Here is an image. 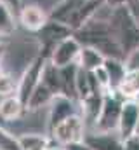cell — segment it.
Returning a JSON list of instances; mask_svg holds the SVG:
<instances>
[{
    "instance_id": "27",
    "label": "cell",
    "mask_w": 139,
    "mask_h": 150,
    "mask_svg": "<svg viewBox=\"0 0 139 150\" xmlns=\"http://www.w3.org/2000/svg\"><path fill=\"white\" fill-rule=\"evenodd\" d=\"M127 7H129L131 14L134 16L136 23L139 25V0H129V2H127Z\"/></svg>"
},
{
    "instance_id": "21",
    "label": "cell",
    "mask_w": 139,
    "mask_h": 150,
    "mask_svg": "<svg viewBox=\"0 0 139 150\" xmlns=\"http://www.w3.org/2000/svg\"><path fill=\"white\" fill-rule=\"evenodd\" d=\"M85 2H89V0H63V2H59V4L56 5V9L49 14V18H52V19H61V21H63V18L68 14L70 11H73L75 7H78V5H82V4H85Z\"/></svg>"
},
{
    "instance_id": "9",
    "label": "cell",
    "mask_w": 139,
    "mask_h": 150,
    "mask_svg": "<svg viewBox=\"0 0 139 150\" xmlns=\"http://www.w3.org/2000/svg\"><path fill=\"white\" fill-rule=\"evenodd\" d=\"M138 122H139V105L134 100H124L120 120H118V127H117L118 136L122 140L132 136Z\"/></svg>"
},
{
    "instance_id": "7",
    "label": "cell",
    "mask_w": 139,
    "mask_h": 150,
    "mask_svg": "<svg viewBox=\"0 0 139 150\" xmlns=\"http://www.w3.org/2000/svg\"><path fill=\"white\" fill-rule=\"evenodd\" d=\"M103 5H104L103 0H89V2H85V4L75 7L73 11H70L68 14L63 18V21L68 25L70 28L73 30V33H75V32L80 30L89 19H92V18L103 9Z\"/></svg>"
},
{
    "instance_id": "5",
    "label": "cell",
    "mask_w": 139,
    "mask_h": 150,
    "mask_svg": "<svg viewBox=\"0 0 139 150\" xmlns=\"http://www.w3.org/2000/svg\"><path fill=\"white\" fill-rule=\"evenodd\" d=\"M52 138L56 142H59L61 145H68L73 142H82L85 136V122L80 115H71L68 119H65L63 122H59L56 127L51 129Z\"/></svg>"
},
{
    "instance_id": "29",
    "label": "cell",
    "mask_w": 139,
    "mask_h": 150,
    "mask_svg": "<svg viewBox=\"0 0 139 150\" xmlns=\"http://www.w3.org/2000/svg\"><path fill=\"white\" fill-rule=\"evenodd\" d=\"M5 4L11 7V9H14L16 12L21 9V5H23V0H5Z\"/></svg>"
},
{
    "instance_id": "32",
    "label": "cell",
    "mask_w": 139,
    "mask_h": 150,
    "mask_svg": "<svg viewBox=\"0 0 139 150\" xmlns=\"http://www.w3.org/2000/svg\"><path fill=\"white\" fill-rule=\"evenodd\" d=\"M134 134H136V136H139V122H138V126H136V129H134Z\"/></svg>"
},
{
    "instance_id": "14",
    "label": "cell",
    "mask_w": 139,
    "mask_h": 150,
    "mask_svg": "<svg viewBox=\"0 0 139 150\" xmlns=\"http://www.w3.org/2000/svg\"><path fill=\"white\" fill-rule=\"evenodd\" d=\"M77 63H78L80 68H84V70H87V72H94L96 68L103 67L104 56L98 51V49H94V47H91V45H82Z\"/></svg>"
},
{
    "instance_id": "25",
    "label": "cell",
    "mask_w": 139,
    "mask_h": 150,
    "mask_svg": "<svg viewBox=\"0 0 139 150\" xmlns=\"http://www.w3.org/2000/svg\"><path fill=\"white\" fill-rule=\"evenodd\" d=\"M92 74H94V79H96L98 86H99L101 89H108V91H110V77H108V74H106L104 67H99V68H96Z\"/></svg>"
},
{
    "instance_id": "17",
    "label": "cell",
    "mask_w": 139,
    "mask_h": 150,
    "mask_svg": "<svg viewBox=\"0 0 139 150\" xmlns=\"http://www.w3.org/2000/svg\"><path fill=\"white\" fill-rule=\"evenodd\" d=\"M117 93L122 98L132 100L139 93V70H127L125 77L120 82V86L117 87Z\"/></svg>"
},
{
    "instance_id": "33",
    "label": "cell",
    "mask_w": 139,
    "mask_h": 150,
    "mask_svg": "<svg viewBox=\"0 0 139 150\" xmlns=\"http://www.w3.org/2000/svg\"><path fill=\"white\" fill-rule=\"evenodd\" d=\"M132 100H134V101H136V103H138V105H139V93H138V94H136V96H134V98H132Z\"/></svg>"
},
{
    "instance_id": "28",
    "label": "cell",
    "mask_w": 139,
    "mask_h": 150,
    "mask_svg": "<svg viewBox=\"0 0 139 150\" xmlns=\"http://www.w3.org/2000/svg\"><path fill=\"white\" fill-rule=\"evenodd\" d=\"M104 5H108V7H120V5H127V2L129 0H103Z\"/></svg>"
},
{
    "instance_id": "22",
    "label": "cell",
    "mask_w": 139,
    "mask_h": 150,
    "mask_svg": "<svg viewBox=\"0 0 139 150\" xmlns=\"http://www.w3.org/2000/svg\"><path fill=\"white\" fill-rule=\"evenodd\" d=\"M0 150H21L18 136H12L0 126Z\"/></svg>"
},
{
    "instance_id": "30",
    "label": "cell",
    "mask_w": 139,
    "mask_h": 150,
    "mask_svg": "<svg viewBox=\"0 0 139 150\" xmlns=\"http://www.w3.org/2000/svg\"><path fill=\"white\" fill-rule=\"evenodd\" d=\"M47 150H66L65 145H56V147H47Z\"/></svg>"
},
{
    "instance_id": "16",
    "label": "cell",
    "mask_w": 139,
    "mask_h": 150,
    "mask_svg": "<svg viewBox=\"0 0 139 150\" xmlns=\"http://www.w3.org/2000/svg\"><path fill=\"white\" fill-rule=\"evenodd\" d=\"M54 96L56 94L40 80V84L35 87V91L32 93V96L26 101V110H38V108H42L45 105H51V101H52Z\"/></svg>"
},
{
    "instance_id": "4",
    "label": "cell",
    "mask_w": 139,
    "mask_h": 150,
    "mask_svg": "<svg viewBox=\"0 0 139 150\" xmlns=\"http://www.w3.org/2000/svg\"><path fill=\"white\" fill-rule=\"evenodd\" d=\"M37 35H38V40L42 44V51L49 56L51 51H52V47L58 42H61V40H65V38H68L73 35V30L70 28L65 21L49 18L47 23L37 32Z\"/></svg>"
},
{
    "instance_id": "31",
    "label": "cell",
    "mask_w": 139,
    "mask_h": 150,
    "mask_svg": "<svg viewBox=\"0 0 139 150\" xmlns=\"http://www.w3.org/2000/svg\"><path fill=\"white\" fill-rule=\"evenodd\" d=\"M4 52H5V45H4V44H0V59H2Z\"/></svg>"
},
{
    "instance_id": "10",
    "label": "cell",
    "mask_w": 139,
    "mask_h": 150,
    "mask_svg": "<svg viewBox=\"0 0 139 150\" xmlns=\"http://www.w3.org/2000/svg\"><path fill=\"white\" fill-rule=\"evenodd\" d=\"M71 115H75L73 100L65 96V94H56L52 98L51 108H49V126H51V129L56 127L59 122H63L65 119H68Z\"/></svg>"
},
{
    "instance_id": "18",
    "label": "cell",
    "mask_w": 139,
    "mask_h": 150,
    "mask_svg": "<svg viewBox=\"0 0 139 150\" xmlns=\"http://www.w3.org/2000/svg\"><path fill=\"white\" fill-rule=\"evenodd\" d=\"M42 82L54 93V94H61V77H59V68L54 67L49 59L42 70Z\"/></svg>"
},
{
    "instance_id": "15",
    "label": "cell",
    "mask_w": 139,
    "mask_h": 150,
    "mask_svg": "<svg viewBox=\"0 0 139 150\" xmlns=\"http://www.w3.org/2000/svg\"><path fill=\"white\" fill-rule=\"evenodd\" d=\"M104 70L110 77V91H117V87L120 86L122 79L125 77V63L124 59H118V58H104L103 63Z\"/></svg>"
},
{
    "instance_id": "34",
    "label": "cell",
    "mask_w": 139,
    "mask_h": 150,
    "mask_svg": "<svg viewBox=\"0 0 139 150\" xmlns=\"http://www.w3.org/2000/svg\"><path fill=\"white\" fill-rule=\"evenodd\" d=\"M2 74H4V70H2V67H0V77H2Z\"/></svg>"
},
{
    "instance_id": "1",
    "label": "cell",
    "mask_w": 139,
    "mask_h": 150,
    "mask_svg": "<svg viewBox=\"0 0 139 150\" xmlns=\"http://www.w3.org/2000/svg\"><path fill=\"white\" fill-rule=\"evenodd\" d=\"M108 21L111 25L113 35L120 44L124 54H129L132 49L139 47V25L136 23L127 5L113 7Z\"/></svg>"
},
{
    "instance_id": "23",
    "label": "cell",
    "mask_w": 139,
    "mask_h": 150,
    "mask_svg": "<svg viewBox=\"0 0 139 150\" xmlns=\"http://www.w3.org/2000/svg\"><path fill=\"white\" fill-rule=\"evenodd\" d=\"M16 89H18V80L9 74H2L0 77V96H11V94H16Z\"/></svg>"
},
{
    "instance_id": "2",
    "label": "cell",
    "mask_w": 139,
    "mask_h": 150,
    "mask_svg": "<svg viewBox=\"0 0 139 150\" xmlns=\"http://www.w3.org/2000/svg\"><path fill=\"white\" fill-rule=\"evenodd\" d=\"M122 105H124V98L117 91L104 93L101 112H99L96 122H94L96 129L99 133H113V131H117L120 113H122Z\"/></svg>"
},
{
    "instance_id": "26",
    "label": "cell",
    "mask_w": 139,
    "mask_h": 150,
    "mask_svg": "<svg viewBox=\"0 0 139 150\" xmlns=\"http://www.w3.org/2000/svg\"><path fill=\"white\" fill-rule=\"evenodd\" d=\"M124 150H139V136L132 134L124 140Z\"/></svg>"
},
{
    "instance_id": "8",
    "label": "cell",
    "mask_w": 139,
    "mask_h": 150,
    "mask_svg": "<svg viewBox=\"0 0 139 150\" xmlns=\"http://www.w3.org/2000/svg\"><path fill=\"white\" fill-rule=\"evenodd\" d=\"M49 19V14L37 4H28V5H21V9L18 11V21L21 23V26L28 32L37 33Z\"/></svg>"
},
{
    "instance_id": "36",
    "label": "cell",
    "mask_w": 139,
    "mask_h": 150,
    "mask_svg": "<svg viewBox=\"0 0 139 150\" xmlns=\"http://www.w3.org/2000/svg\"><path fill=\"white\" fill-rule=\"evenodd\" d=\"M0 100H2V96H0Z\"/></svg>"
},
{
    "instance_id": "20",
    "label": "cell",
    "mask_w": 139,
    "mask_h": 150,
    "mask_svg": "<svg viewBox=\"0 0 139 150\" xmlns=\"http://www.w3.org/2000/svg\"><path fill=\"white\" fill-rule=\"evenodd\" d=\"M18 140H19L21 150H47L49 147V142L38 134H23V136H18Z\"/></svg>"
},
{
    "instance_id": "24",
    "label": "cell",
    "mask_w": 139,
    "mask_h": 150,
    "mask_svg": "<svg viewBox=\"0 0 139 150\" xmlns=\"http://www.w3.org/2000/svg\"><path fill=\"white\" fill-rule=\"evenodd\" d=\"M124 63H125V70H139V47L125 54Z\"/></svg>"
},
{
    "instance_id": "13",
    "label": "cell",
    "mask_w": 139,
    "mask_h": 150,
    "mask_svg": "<svg viewBox=\"0 0 139 150\" xmlns=\"http://www.w3.org/2000/svg\"><path fill=\"white\" fill-rule=\"evenodd\" d=\"M77 72H78V63H71L63 68H59L61 77V94L68 96L71 100L77 98Z\"/></svg>"
},
{
    "instance_id": "19",
    "label": "cell",
    "mask_w": 139,
    "mask_h": 150,
    "mask_svg": "<svg viewBox=\"0 0 139 150\" xmlns=\"http://www.w3.org/2000/svg\"><path fill=\"white\" fill-rule=\"evenodd\" d=\"M16 32V18L12 14V9L2 2L0 4V37H11Z\"/></svg>"
},
{
    "instance_id": "12",
    "label": "cell",
    "mask_w": 139,
    "mask_h": 150,
    "mask_svg": "<svg viewBox=\"0 0 139 150\" xmlns=\"http://www.w3.org/2000/svg\"><path fill=\"white\" fill-rule=\"evenodd\" d=\"M26 110L25 103L18 98V94H11V96H4L0 100V119L5 122H12L16 119H19L23 112Z\"/></svg>"
},
{
    "instance_id": "35",
    "label": "cell",
    "mask_w": 139,
    "mask_h": 150,
    "mask_svg": "<svg viewBox=\"0 0 139 150\" xmlns=\"http://www.w3.org/2000/svg\"><path fill=\"white\" fill-rule=\"evenodd\" d=\"M2 2H5V0H0V4H2Z\"/></svg>"
},
{
    "instance_id": "11",
    "label": "cell",
    "mask_w": 139,
    "mask_h": 150,
    "mask_svg": "<svg viewBox=\"0 0 139 150\" xmlns=\"http://www.w3.org/2000/svg\"><path fill=\"white\" fill-rule=\"evenodd\" d=\"M84 143L91 150H124V140L113 133H94L85 134Z\"/></svg>"
},
{
    "instance_id": "6",
    "label": "cell",
    "mask_w": 139,
    "mask_h": 150,
    "mask_svg": "<svg viewBox=\"0 0 139 150\" xmlns=\"http://www.w3.org/2000/svg\"><path fill=\"white\" fill-rule=\"evenodd\" d=\"M80 49H82V44L77 40L75 35H71V37L58 42L52 47V51L49 54V61L58 68H63V67L71 65V63H77Z\"/></svg>"
},
{
    "instance_id": "3",
    "label": "cell",
    "mask_w": 139,
    "mask_h": 150,
    "mask_svg": "<svg viewBox=\"0 0 139 150\" xmlns=\"http://www.w3.org/2000/svg\"><path fill=\"white\" fill-rule=\"evenodd\" d=\"M47 59H49V56H47L45 52H40L33 61L25 68L23 75H21L19 80H18L16 94H18V98L25 103V107H26L28 98L32 96V93L35 91V87H37V86L40 84V80H42V70H44Z\"/></svg>"
}]
</instances>
